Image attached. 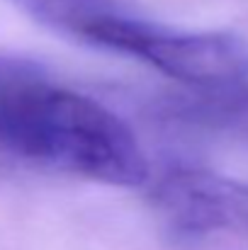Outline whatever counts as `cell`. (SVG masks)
I'll return each mask as SVG.
<instances>
[{
  "instance_id": "8992f818",
  "label": "cell",
  "mask_w": 248,
  "mask_h": 250,
  "mask_svg": "<svg viewBox=\"0 0 248 250\" xmlns=\"http://www.w3.org/2000/svg\"><path fill=\"white\" fill-rule=\"evenodd\" d=\"M39 71H42V66H37L34 61L10 56V54H0V109L20 85L27 83Z\"/></svg>"
},
{
  "instance_id": "277c9868",
  "label": "cell",
  "mask_w": 248,
  "mask_h": 250,
  "mask_svg": "<svg viewBox=\"0 0 248 250\" xmlns=\"http://www.w3.org/2000/svg\"><path fill=\"white\" fill-rule=\"evenodd\" d=\"M10 2L22 7L42 24L78 39L83 37V29L97 15L114 10L107 0H10Z\"/></svg>"
},
{
  "instance_id": "6da1fadb",
  "label": "cell",
  "mask_w": 248,
  "mask_h": 250,
  "mask_svg": "<svg viewBox=\"0 0 248 250\" xmlns=\"http://www.w3.org/2000/svg\"><path fill=\"white\" fill-rule=\"evenodd\" d=\"M0 148L105 185L139 187L149 163L129 124L97 100L39 73L0 112Z\"/></svg>"
},
{
  "instance_id": "3957f363",
  "label": "cell",
  "mask_w": 248,
  "mask_h": 250,
  "mask_svg": "<svg viewBox=\"0 0 248 250\" xmlns=\"http://www.w3.org/2000/svg\"><path fill=\"white\" fill-rule=\"evenodd\" d=\"M154 199L180 236L248 229V185L209 170L190 167L165 175Z\"/></svg>"
},
{
  "instance_id": "5b68a950",
  "label": "cell",
  "mask_w": 248,
  "mask_h": 250,
  "mask_svg": "<svg viewBox=\"0 0 248 250\" xmlns=\"http://www.w3.org/2000/svg\"><path fill=\"white\" fill-rule=\"evenodd\" d=\"M204 92L209 97L192 102V114L248 139V83Z\"/></svg>"
},
{
  "instance_id": "7a4b0ae2",
  "label": "cell",
  "mask_w": 248,
  "mask_h": 250,
  "mask_svg": "<svg viewBox=\"0 0 248 250\" xmlns=\"http://www.w3.org/2000/svg\"><path fill=\"white\" fill-rule=\"evenodd\" d=\"M81 39L139 59L195 90L248 83V42L234 32H180L107 10L83 29Z\"/></svg>"
}]
</instances>
